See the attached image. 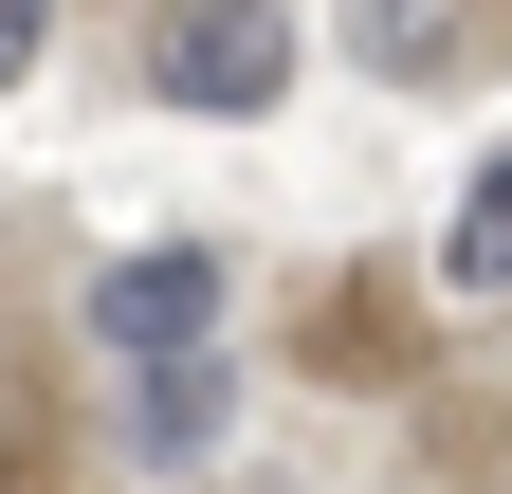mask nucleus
<instances>
[{"mask_svg":"<svg viewBox=\"0 0 512 494\" xmlns=\"http://www.w3.org/2000/svg\"><path fill=\"white\" fill-rule=\"evenodd\" d=\"M147 92L202 110V129H238V110L293 92V19H275V0H165V19H147Z\"/></svg>","mask_w":512,"mask_h":494,"instance_id":"f257e3e1","label":"nucleus"},{"mask_svg":"<svg viewBox=\"0 0 512 494\" xmlns=\"http://www.w3.org/2000/svg\"><path fill=\"white\" fill-rule=\"evenodd\" d=\"M202 330H220V257H202V238H147V257L92 275V348L110 366H165V348H202Z\"/></svg>","mask_w":512,"mask_h":494,"instance_id":"f03ea898","label":"nucleus"},{"mask_svg":"<svg viewBox=\"0 0 512 494\" xmlns=\"http://www.w3.org/2000/svg\"><path fill=\"white\" fill-rule=\"evenodd\" d=\"M202 440H220V366H202V348L128 366V458H202Z\"/></svg>","mask_w":512,"mask_h":494,"instance_id":"7ed1b4c3","label":"nucleus"},{"mask_svg":"<svg viewBox=\"0 0 512 494\" xmlns=\"http://www.w3.org/2000/svg\"><path fill=\"white\" fill-rule=\"evenodd\" d=\"M439 293H476V312L512 293V147L458 183V220H439Z\"/></svg>","mask_w":512,"mask_h":494,"instance_id":"20e7f679","label":"nucleus"},{"mask_svg":"<svg viewBox=\"0 0 512 494\" xmlns=\"http://www.w3.org/2000/svg\"><path fill=\"white\" fill-rule=\"evenodd\" d=\"M366 74H458V0H366Z\"/></svg>","mask_w":512,"mask_h":494,"instance_id":"39448f33","label":"nucleus"},{"mask_svg":"<svg viewBox=\"0 0 512 494\" xmlns=\"http://www.w3.org/2000/svg\"><path fill=\"white\" fill-rule=\"evenodd\" d=\"M0 494H74V458H55V440H37L19 403H0Z\"/></svg>","mask_w":512,"mask_h":494,"instance_id":"423d86ee","label":"nucleus"},{"mask_svg":"<svg viewBox=\"0 0 512 494\" xmlns=\"http://www.w3.org/2000/svg\"><path fill=\"white\" fill-rule=\"evenodd\" d=\"M37 55H55V0H0V92H19Z\"/></svg>","mask_w":512,"mask_h":494,"instance_id":"0eeeda50","label":"nucleus"}]
</instances>
